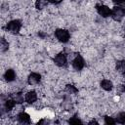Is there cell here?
Listing matches in <instances>:
<instances>
[{
	"label": "cell",
	"mask_w": 125,
	"mask_h": 125,
	"mask_svg": "<svg viewBox=\"0 0 125 125\" xmlns=\"http://www.w3.org/2000/svg\"><path fill=\"white\" fill-rule=\"evenodd\" d=\"M21 21L19 20L11 21L6 25V29L8 31H10L11 33H14V34L19 33L20 30H21Z\"/></svg>",
	"instance_id": "1"
},
{
	"label": "cell",
	"mask_w": 125,
	"mask_h": 125,
	"mask_svg": "<svg viewBox=\"0 0 125 125\" xmlns=\"http://www.w3.org/2000/svg\"><path fill=\"white\" fill-rule=\"evenodd\" d=\"M55 35L57 37V39L62 43H65L68 41L70 35H69V32L66 30V29H62V28H59L55 31Z\"/></svg>",
	"instance_id": "2"
},
{
	"label": "cell",
	"mask_w": 125,
	"mask_h": 125,
	"mask_svg": "<svg viewBox=\"0 0 125 125\" xmlns=\"http://www.w3.org/2000/svg\"><path fill=\"white\" fill-rule=\"evenodd\" d=\"M110 16L112 17V19H113L114 21H120L124 18V16H125V11H124L123 9H121V8H119V7H117V6H115V7H113V9L111 10V15H110Z\"/></svg>",
	"instance_id": "3"
},
{
	"label": "cell",
	"mask_w": 125,
	"mask_h": 125,
	"mask_svg": "<svg viewBox=\"0 0 125 125\" xmlns=\"http://www.w3.org/2000/svg\"><path fill=\"white\" fill-rule=\"evenodd\" d=\"M84 60L80 55H76V57L72 61V65L76 70H81L84 67Z\"/></svg>",
	"instance_id": "4"
},
{
	"label": "cell",
	"mask_w": 125,
	"mask_h": 125,
	"mask_svg": "<svg viewBox=\"0 0 125 125\" xmlns=\"http://www.w3.org/2000/svg\"><path fill=\"white\" fill-rule=\"evenodd\" d=\"M97 10L99 15H101L104 18H106L111 15V10L105 5H97Z\"/></svg>",
	"instance_id": "5"
},
{
	"label": "cell",
	"mask_w": 125,
	"mask_h": 125,
	"mask_svg": "<svg viewBox=\"0 0 125 125\" xmlns=\"http://www.w3.org/2000/svg\"><path fill=\"white\" fill-rule=\"evenodd\" d=\"M54 62L59 66H64L66 64V62H67V60H66V57H65V55L63 53H60L55 57Z\"/></svg>",
	"instance_id": "6"
},
{
	"label": "cell",
	"mask_w": 125,
	"mask_h": 125,
	"mask_svg": "<svg viewBox=\"0 0 125 125\" xmlns=\"http://www.w3.org/2000/svg\"><path fill=\"white\" fill-rule=\"evenodd\" d=\"M40 80H41V75H40L39 73H36V72H32V73H30L29 76H28V78H27L28 84H30V85L37 84Z\"/></svg>",
	"instance_id": "7"
},
{
	"label": "cell",
	"mask_w": 125,
	"mask_h": 125,
	"mask_svg": "<svg viewBox=\"0 0 125 125\" xmlns=\"http://www.w3.org/2000/svg\"><path fill=\"white\" fill-rule=\"evenodd\" d=\"M37 100V94L35 91H29L25 95V101L28 104H32Z\"/></svg>",
	"instance_id": "8"
},
{
	"label": "cell",
	"mask_w": 125,
	"mask_h": 125,
	"mask_svg": "<svg viewBox=\"0 0 125 125\" xmlns=\"http://www.w3.org/2000/svg\"><path fill=\"white\" fill-rule=\"evenodd\" d=\"M18 120L21 123V124H29L30 123V117L27 113L25 112H21L18 115Z\"/></svg>",
	"instance_id": "9"
},
{
	"label": "cell",
	"mask_w": 125,
	"mask_h": 125,
	"mask_svg": "<svg viewBox=\"0 0 125 125\" xmlns=\"http://www.w3.org/2000/svg\"><path fill=\"white\" fill-rule=\"evenodd\" d=\"M15 77H16V74H15V71H14L13 69H8V70H6V72H5V74H4V78H5L6 81L11 82V81H13V80L15 79Z\"/></svg>",
	"instance_id": "10"
},
{
	"label": "cell",
	"mask_w": 125,
	"mask_h": 125,
	"mask_svg": "<svg viewBox=\"0 0 125 125\" xmlns=\"http://www.w3.org/2000/svg\"><path fill=\"white\" fill-rule=\"evenodd\" d=\"M101 87H102L104 90H105V91H110V90L112 89L113 85H112L111 81L104 79V80H103V81L101 82Z\"/></svg>",
	"instance_id": "11"
},
{
	"label": "cell",
	"mask_w": 125,
	"mask_h": 125,
	"mask_svg": "<svg viewBox=\"0 0 125 125\" xmlns=\"http://www.w3.org/2000/svg\"><path fill=\"white\" fill-rule=\"evenodd\" d=\"M116 69L118 72L125 74V61H117L116 62Z\"/></svg>",
	"instance_id": "12"
},
{
	"label": "cell",
	"mask_w": 125,
	"mask_h": 125,
	"mask_svg": "<svg viewBox=\"0 0 125 125\" xmlns=\"http://www.w3.org/2000/svg\"><path fill=\"white\" fill-rule=\"evenodd\" d=\"M68 123H69V125H83L82 121H81L78 117H76V116L71 117V118L68 120Z\"/></svg>",
	"instance_id": "13"
},
{
	"label": "cell",
	"mask_w": 125,
	"mask_h": 125,
	"mask_svg": "<svg viewBox=\"0 0 125 125\" xmlns=\"http://www.w3.org/2000/svg\"><path fill=\"white\" fill-rule=\"evenodd\" d=\"M15 104H16V102L14 100H7L5 102V108H6V110H8V111L11 110L15 106Z\"/></svg>",
	"instance_id": "14"
},
{
	"label": "cell",
	"mask_w": 125,
	"mask_h": 125,
	"mask_svg": "<svg viewBox=\"0 0 125 125\" xmlns=\"http://www.w3.org/2000/svg\"><path fill=\"white\" fill-rule=\"evenodd\" d=\"M8 48H9V44H8V42H7L4 38H1V42H0V50H1V52H5V51H7Z\"/></svg>",
	"instance_id": "15"
},
{
	"label": "cell",
	"mask_w": 125,
	"mask_h": 125,
	"mask_svg": "<svg viewBox=\"0 0 125 125\" xmlns=\"http://www.w3.org/2000/svg\"><path fill=\"white\" fill-rule=\"evenodd\" d=\"M116 121L122 125H125V112H120L116 116Z\"/></svg>",
	"instance_id": "16"
},
{
	"label": "cell",
	"mask_w": 125,
	"mask_h": 125,
	"mask_svg": "<svg viewBox=\"0 0 125 125\" xmlns=\"http://www.w3.org/2000/svg\"><path fill=\"white\" fill-rule=\"evenodd\" d=\"M47 4H48V2H47V1H43V0H38V1H36V3H35V6H36V8H37V9L41 10V9L45 8V7L47 6Z\"/></svg>",
	"instance_id": "17"
},
{
	"label": "cell",
	"mask_w": 125,
	"mask_h": 125,
	"mask_svg": "<svg viewBox=\"0 0 125 125\" xmlns=\"http://www.w3.org/2000/svg\"><path fill=\"white\" fill-rule=\"evenodd\" d=\"M13 98H14L13 100H14L16 103H18V104H21V103L23 102V96L21 95V93H17L16 95H14Z\"/></svg>",
	"instance_id": "18"
},
{
	"label": "cell",
	"mask_w": 125,
	"mask_h": 125,
	"mask_svg": "<svg viewBox=\"0 0 125 125\" xmlns=\"http://www.w3.org/2000/svg\"><path fill=\"white\" fill-rule=\"evenodd\" d=\"M104 124L105 125H115V120L112 117L104 116Z\"/></svg>",
	"instance_id": "19"
},
{
	"label": "cell",
	"mask_w": 125,
	"mask_h": 125,
	"mask_svg": "<svg viewBox=\"0 0 125 125\" xmlns=\"http://www.w3.org/2000/svg\"><path fill=\"white\" fill-rule=\"evenodd\" d=\"M65 91L70 93V94H73V93H77V89L73 86V85H66V88H65Z\"/></svg>",
	"instance_id": "20"
},
{
	"label": "cell",
	"mask_w": 125,
	"mask_h": 125,
	"mask_svg": "<svg viewBox=\"0 0 125 125\" xmlns=\"http://www.w3.org/2000/svg\"><path fill=\"white\" fill-rule=\"evenodd\" d=\"M115 4L117 5V7L121 8V9H123L125 11V1H116Z\"/></svg>",
	"instance_id": "21"
},
{
	"label": "cell",
	"mask_w": 125,
	"mask_h": 125,
	"mask_svg": "<svg viewBox=\"0 0 125 125\" xmlns=\"http://www.w3.org/2000/svg\"><path fill=\"white\" fill-rule=\"evenodd\" d=\"M125 92V85H119L117 87V93L118 94H122Z\"/></svg>",
	"instance_id": "22"
},
{
	"label": "cell",
	"mask_w": 125,
	"mask_h": 125,
	"mask_svg": "<svg viewBox=\"0 0 125 125\" xmlns=\"http://www.w3.org/2000/svg\"><path fill=\"white\" fill-rule=\"evenodd\" d=\"M36 125H49V121L46 119H41Z\"/></svg>",
	"instance_id": "23"
},
{
	"label": "cell",
	"mask_w": 125,
	"mask_h": 125,
	"mask_svg": "<svg viewBox=\"0 0 125 125\" xmlns=\"http://www.w3.org/2000/svg\"><path fill=\"white\" fill-rule=\"evenodd\" d=\"M88 125H100V124H99L95 119H93V120H91V121L88 123Z\"/></svg>",
	"instance_id": "24"
},
{
	"label": "cell",
	"mask_w": 125,
	"mask_h": 125,
	"mask_svg": "<svg viewBox=\"0 0 125 125\" xmlns=\"http://www.w3.org/2000/svg\"><path fill=\"white\" fill-rule=\"evenodd\" d=\"M124 32H125V26H124Z\"/></svg>",
	"instance_id": "25"
}]
</instances>
